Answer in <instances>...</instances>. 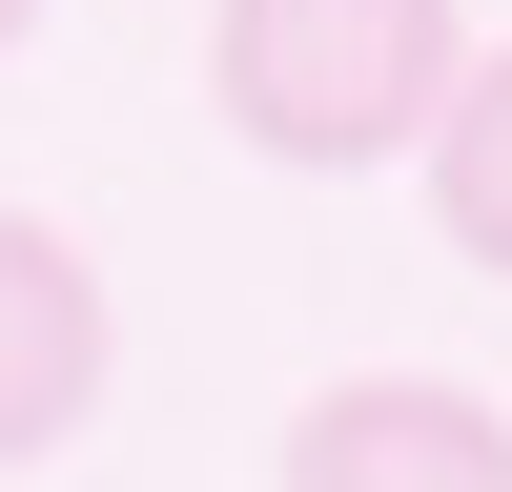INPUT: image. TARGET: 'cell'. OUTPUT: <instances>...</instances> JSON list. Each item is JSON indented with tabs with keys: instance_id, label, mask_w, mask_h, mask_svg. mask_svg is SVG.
<instances>
[{
	"instance_id": "3",
	"label": "cell",
	"mask_w": 512,
	"mask_h": 492,
	"mask_svg": "<svg viewBox=\"0 0 512 492\" xmlns=\"http://www.w3.org/2000/svg\"><path fill=\"white\" fill-rule=\"evenodd\" d=\"M82 410H103V267L0 205V472H41Z\"/></svg>"
},
{
	"instance_id": "5",
	"label": "cell",
	"mask_w": 512,
	"mask_h": 492,
	"mask_svg": "<svg viewBox=\"0 0 512 492\" xmlns=\"http://www.w3.org/2000/svg\"><path fill=\"white\" fill-rule=\"evenodd\" d=\"M21 21H41V0H0V41H21Z\"/></svg>"
},
{
	"instance_id": "4",
	"label": "cell",
	"mask_w": 512,
	"mask_h": 492,
	"mask_svg": "<svg viewBox=\"0 0 512 492\" xmlns=\"http://www.w3.org/2000/svg\"><path fill=\"white\" fill-rule=\"evenodd\" d=\"M410 164H431L451 267H492V287H512V41H492V62H451V103H431V144H410Z\"/></svg>"
},
{
	"instance_id": "2",
	"label": "cell",
	"mask_w": 512,
	"mask_h": 492,
	"mask_svg": "<svg viewBox=\"0 0 512 492\" xmlns=\"http://www.w3.org/2000/svg\"><path fill=\"white\" fill-rule=\"evenodd\" d=\"M287 492H512V410L451 369H349L287 410Z\"/></svg>"
},
{
	"instance_id": "1",
	"label": "cell",
	"mask_w": 512,
	"mask_h": 492,
	"mask_svg": "<svg viewBox=\"0 0 512 492\" xmlns=\"http://www.w3.org/2000/svg\"><path fill=\"white\" fill-rule=\"evenodd\" d=\"M451 62H472L451 0H226V21H205V103L267 164H308V185L410 164L431 103H451Z\"/></svg>"
}]
</instances>
